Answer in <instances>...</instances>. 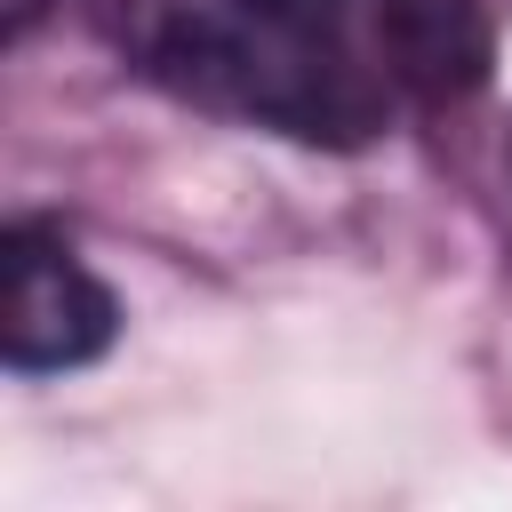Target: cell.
Instances as JSON below:
<instances>
[{"mask_svg": "<svg viewBox=\"0 0 512 512\" xmlns=\"http://www.w3.org/2000/svg\"><path fill=\"white\" fill-rule=\"evenodd\" d=\"M112 40L136 80L296 144H368L392 128L400 88L376 48L304 0H120Z\"/></svg>", "mask_w": 512, "mask_h": 512, "instance_id": "6da1fadb", "label": "cell"}, {"mask_svg": "<svg viewBox=\"0 0 512 512\" xmlns=\"http://www.w3.org/2000/svg\"><path fill=\"white\" fill-rule=\"evenodd\" d=\"M8 368L16 376H56V368H88L112 336H120V304L112 288L72 256V240H56L48 224H8Z\"/></svg>", "mask_w": 512, "mask_h": 512, "instance_id": "7a4b0ae2", "label": "cell"}, {"mask_svg": "<svg viewBox=\"0 0 512 512\" xmlns=\"http://www.w3.org/2000/svg\"><path fill=\"white\" fill-rule=\"evenodd\" d=\"M496 24L488 0H376V64L400 96L448 104L488 80Z\"/></svg>", "mask_w": 512, "mask_h": 512, "instance_id": "3957f363", "label": "cell"}, {"mask_svg": "<svg viewBox=\"0 0 512 512\" xmlns=\"http://www.w3.org/2000/svg\"><path fill=\"white\" fill-rule=\"evenodd\" d=\"M312 16H328V24H344V32H360L368 48H376V0H304Z\"/></svg>", "mask_w": 512, "mask_h": 512, "instance_id": "277c9868", "label": "cell"}, {"mask_svg": "<svg viewBox=\"0 0 512 512\" xmlns=\"http://www.w3.org/2000/svg\"><path fill=\"white\" fill-rule=\"evenodd\" d=\"M40 8H48V0H8V16H16V24H32Z\"/></svg>", "mask_w": 512, "mask_h": 512, "instance_id": "5b68a950", "label": "cell"}, {"mask_svg": "<svg viewBox=\"0 0 512 512\" xmlns=\"http://www.w3.org/2000/svg\"><path fill=\"white\" fill-rule=\"evenodd\" d=\"M504 168H512V144H504Z\"/></svg>", "mask_w": 512, "mask_h": 512, "instance_id": "8992f818", "label": "cell"}]
</instances>
